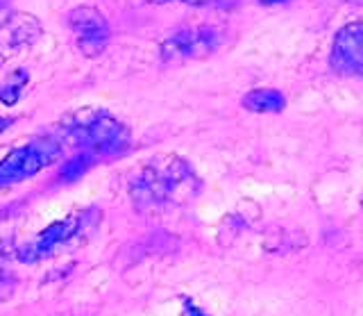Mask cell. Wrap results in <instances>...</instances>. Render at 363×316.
Listing matches in <instances>:
<instances>
[{
	"mask_svg": "<svg viewBox=\"0 0 363 316\" xmlns=\"http://www.w3.org/2000/svg\"><path fill=\"white\" fill-rule=\"evenodd\" d=\"M200 180L177 155H159L147 162L130 185V196L141 212L179 207L198 194Z\"/></svg>",
	"mask_w": 363,
	"mask_h": 316,
	"instance_id": "obj_1",
	"label": "cell"
},
{
	"mask_svg": "<svg viewBox=\"0 0 363 316\" xmlns=\"http://www.w3.org/2000/svg\"><path fill=\"white\" fill-rule=\"evenodd\" d=\"M62 146L77 148L91 157H111L130 148L132 132L128 126L105 109L84 107L60 121V132L55 134Z\"/></svg>",
	"mask_w": 363,
	"mask_h": 316,
	"instance_id": "obj_2",
	"label": "cell"
},
{
	"mask_svg": "<svg viewBox=\"0 0 363 316\" xmlns=\"http://www.w3.org/2000/svg\"><path fill=\"white\" fill-rule=\"evenodd\" d=\"M100 221V209H79L68 214L66 219L50 223L48 228H43L37 236H32L30 241H26L18 248V259L26 264L41 262L45 257H52L60 251H64L66 246H71L73 239L86 234L89 230H94Z\"/></svg>",
	"mask_w": 363,
	"mask_h": 316,
	"instance_id": "obj_3",
	"label": "cell"
},
{
	"mask_svg": "<svg viewBox=\"0 0 363 316\" xmlns=\"http://www.w3.org/2000/svg\"><path fill=\"white\" fill-rule=\"evenodd\" d=\"M62 155H64V146L55 134L37 137L28 141L26 146H21V148H14L0 160V189L34 178L43 168L60 162Z\"/></svg>",
	"mask_w": 363,
	"mask_h": 316,
	"instance_id": "obj_4",
	"label": "cell"
},
{
	"mask_svg": "<svg viewBox=\"0 0 363 316\" xmlns=\"http://www.w3.org/2000/svg\"><path fill=\"white\" fill-rule=\"evenodd\" d=\"M68 28L75 32L77 48L84 58H98L107 48L111 30L98 7L79 5L68 14Z\"/></svg>",
	"mask_w": 363,
	"mask_h": 316,
	"instance_id": "obj_5",
	"label": "cell"
},
{
	"mask_svg": "<svg viewBox=\"0 0 363 316\" xmlns=\"http://www.w3.org/2000/svg\"><path fill=\"white\" fill-rule=\"evenodd\" d=\"M218 46V35L211 28H186L162 43L164 62L204 60Z\"/></svg>",
	"mask_w": 363,
	"mask_h": 316,
	"instance_id": "obj_6",
	"label": "cell"
},
{
	"mask_svg": "<svg viewBox=\"0 0 363 316\" xmlns=\"http://www.w3.org/2000/svg\"><path fill=\"white\" fill-rule=\"evenodd\" d=\"M329 64L340 75L363 77V21L347 23L336 32Z\"/></svg>",
	"mask_w": 363,
	"mask_h": 316,
	"instance_id": "obj_7",
	"label": "cell"
},
{
	"mask_svg": "<svg viewBox=\"0 0 363 316\" xmlns=\"http://www.w3.org/2000/svg\"><path fill=\"white\" fill-rule=\"evenodd\" d=\"M41 37V23L30 14H14L0 26V48L5 53H18L32 46Z\"/></svg>",
	"mask_w": 363,
	"mask_h": 316,
	"instance_id": "obj_8",
	"label": "cell"
},
{
	"mask_svg": "<svg viewBox=\"0 0 363 316\" xmlns=\"http://www.w3.org/2000/svg\"><path fill=\"white\" fill-rule=\"evenodd\" d=\"M286 105V98L277 89H255L243 96V107L255 114H279Z\"/></svg>",
	"mask_w": 363,
	"mask_h": 316,
	"instance_id": "obj_9",
	"label": "cell"
},
{
	"mask_svg": "<svg viewBox=\"0 0 363 316\" xmlns=\"http://www.w3.org/2000/svg\"><path fill=\"white\" fill-rule=\"evenodd\" d=\"M94 164H96V157H91L86 153H77L64 164L60 178L64 180V182H73V180H77L79 175H84Z\"/></svg>",
	"mask_w": 363,
	"mask_h": 316,
	"instance_id": "obj_10",
	"label": "cell"
},
{
	"mask_svg": "<svg viewBox=\"0 0 363 316\" xmlns=\"http://www.w3.org/2000/svg\"><path fill=\"white\" fill-rule=\"evenodd\" d=\"M26 82H28V73L23 69H18L3 87H0V103L16 105L18 98H21V89L26 87Z\"/></svg>",
	"mask_w": 363,
	"mask_h": 316,
	"instance_id": "obj_11",
	"label": "cell"
},
{
	"mask_svg": "<svg viewBox=\"0 0 363 316\" xmlns=\"http://www.w3.org/2000/svg\"><path fill=\"white\" fill-rule=\"evenodd\" d=\"M147 3H157V5H162V3H168V0H147ZM177 3H184V5H191V7H204V5H213V3H218V0H177Z\"/></svg>",
	"mask_w": 363,
	"mask_h": 316,
	"instance_id": "obj_12",
	"label": "cell"
},
{
	"mask_svg": "<svg viewBox=\"0 0 363 316\" xmlns=\"http://www.w3.org/2000/svg\"><path fill=\"white\" fill-rule=\"evenodd\" d=\"M186 316H204L196 305H191V303H186Z\"/></svg>",
	"mask_w": 363,
	"mask_h": 316,
	"instance_id": "obj_13",
	"label": "cell"
},
{
	"mask_svg": "<svg viewBox=\"0 0 363 316\" xmlns=\"http://www.w3.org/2000/svg\"><path fill=\"white\" fill-rule=\"evenodd\" d=\"M261 5H266V7H272V5H281V3H289V0H259Z\"/></svg>",
	"mask_w": 363,
	"mask_h": 316,
	"instance_id": "obj_14",
	"label": "cell"
},
{
	"mask_svg": "<svg viewBox=\"0 0 363 316\" xmlns=\"http://www.w3.org/2000/svg\"><path fill=\"white\" fill-rule=\"evenodd\" d=\"M5 23V0H0V26Z\"/></svg>",
	"mask_w": 363,
	"mask_h": 316,
	"instance_id": "obj_15",
	"label": "cell"
},
{
	"mask_svg": "<svg viewBox=\"0 0 363 316\" xmlns=\"http://www.w3.org/2000/svg\"><path fill=\"white\" fill-rule=\"evenodd\" d=\"M3 293H7V289H5V278L0 276V296H3Z\"/></svg>",
	"mask_w": 363,
	"mask_h": 316,
	"instance_id": "obj_16",
	"label": "cell"
},
{
	"mask_svg": "<svg viewBox=\"0 0 363 316\" xmlns=\"http://www.w3.org/2000/svg\"><path fill=\"white\" fill-rule=\"evenodd\" d=\"M7 126H9V121H7V119H3V116H0V132H3V130H5Z\"/></svg>",
	"mask_w": 363,
	"mask_h": 316,
	"instance_id": "obj_17",
	"label": "cell"
}]
</instances>
